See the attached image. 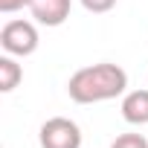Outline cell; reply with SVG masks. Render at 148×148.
<instances>
[{
	"label": "cell",
	"mask_w": 148,
	"mask_h": 148,
	"mask_svg": "<svg viewBox=\"0 0 148 148\" xmlns=\"http://www.w3.org/2000/svg\"><path fill=\"white\" fill-rule=\"evenodd\" d=\"M23 6H29V0H0V12L3 15H12V12H18Z\"/></svg>",
	"instance_id": "cell-9"
},
{
	"label": "cell",
	"mask_w": 148,
	"mask_h": 148,
	"mask_svg": "<svg viewBox=\"0 0 148 148\" xmlns=\"http://www.w3.org/2000/svg\"><path fill=\"white\" fill-rule=\"evenodd\" d=\"M122 119L128 125H148V90H131L122 99Z\"/></svg>",
	"instance_id": "cell-5"
},
{
	"label": "cell",
	"mask_w": 148,
	"mask_h": 148,
	"mask_svg": "<svg viewBox=\"0 0 148 148\" xmlns=\"http://www.w3.org/2000/svg\"><path fill=\"white\" fill-rule=\"evenodd\" d=\"M0 47L9 55H32L38 49V29L29 21H9L0 29Z\"/></svg>",
	"instance_id": "cell-3"
},
{
	"label": "cell",
	"mask_w": 148,
	"mask_h": 148,
	"mask_svg": "<svg viewBox=\"0 0 148 148\" xmlns=\"http://www.w3.org/2000/svg\"><path fill=\"white\" fill-rule=\"evenodd\" d=\"M70 0H29V12L44 26H61L70 18Z\"/></svg>",
	"instance_id": "cell-4"
},
{
	"label": "cell",
	"mask_w": 148,
	"mask_h": 148,
	"mask_svg": "<svg viewBox=\"0 0 148 148\" xmlns=\"http://www.w3.org/2000/svg\"><path fill=\"white\" fill-rule=\"evenodd\" d=\"M38 139L41 148H82V128L67 116H52L41 125Z\"/></svg>",
	"instance_id": "cell-2"
},
{
	"label": "cell",
	"mask_w": 148,
	"mask_h": 148,
	"mask_svg": "<svg viewBox=\"0 0 148 148\" xmlns=\"http://www.w3.org/2000/svg\"><path fill=\"white\" fill-rule=\"evenodd\" d=\"M82 6L87 12H93V15H105V12H110L116 6V0H82Z\"/></svg>",
	"instance_id": "cell-8"
},
{
	"label": "cell",
	"mask_w": 148,
	"mask_h": 148,
	"mask_svg": "<svg viewBox=\"0 0 148 148\" xmlns=\"http://www.w3.org/2000/svg\"><path fill=\"white\" fill-rule=\"evenodd\" d=\"M23 79V70L21 64L12 58V55H3L0 58V93H12Z\"/></svg>",
	"instance_id": "cell-6"
},
{
	"label": "cell",
	"mask_w": 148,
	"mask_h": 148,
	"mask_svg": "<svg viewBox=\"0 0 148 148\" xmlns=\"http://www.w3.org/2000/svg\"><path fill=\"white\" fill-rule=\"evenodd\" d=\"M110 148H148V139L142 134H119Z\"/></svg>",
	"instance_id": "cell-7"
},
{
	"label": "cell",
	"mask_w": 148,
	"mask_h": 148,
	"mask_svg": "<svg viewBox=\"0 0 148 148\" xmlns=\"http://www.w3.org/2000/svg\"><path fill=\"white\" fill-rule=\"evenodd\" d=\"M125 87H128V73L119 64H110V61L82 67L67 82L70 99L79 102V105H96V102L116 99V96L125 93Z\"/></svg>",
	"instance_id": "cell-1"
}]
</instances>
